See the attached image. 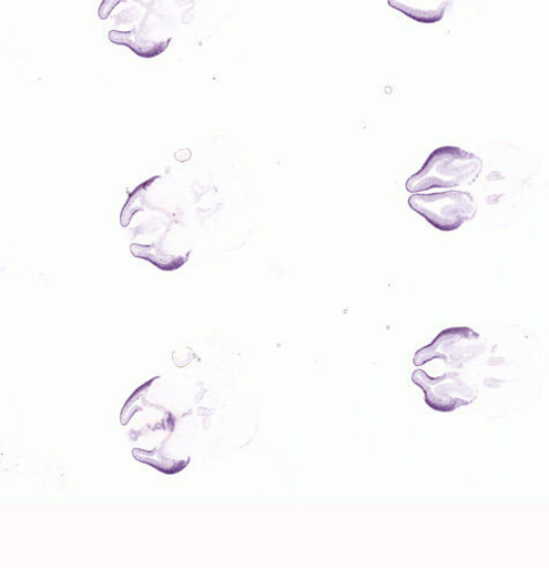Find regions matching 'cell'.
Instances as JSON below:
<instances>
[{
    "label": "cell",
    "mask_w": 549,
    "mask_h": 568,
    "mask_svg": "<svg viewBox=\"0 0 549 568\" xmlns=\"http://www.w3.org/2000/svg\"><path fill=\"white\" fill-rule=\"evenodd\" d=\"M479 334L468 327H455L443 332L435 343L419 351L415 365L420 366L431 359L440 358L459 368L479 354Z\"/></svg>",
    "instance_id": "cell-3"
},
{
    "label": "cell",
    "mask_w": 549,
    "mask_h": 568,
    "mask_svg": "<svg viewBox=\"0 0 549 568\" xmlns=\"http://www.w3.org/2000/svg\"><path fill=\"white\" fill-rule=\"evenodd\" d=\"M389 6L423 23H436L444 19L447 10L451 7L449 0H414V2H393Z\"/></svg>",
    "instance_id": "cell-5"
},
{
    "label": "cell",
    "mask_w": 549,
    "mask_h": 568,
    "mask_svg": "<svg viewBox=\"0 0 549 568\" xmlns=\"http://www.w3.org/2000/svg\"><path fill=\"white\" fill-rule=\"evenodd\" d=\"M413 381L425 392L429 407L439 412H453L476 400L478 390L468 385L458 374H447L433 379L423 371H417Z\"/></svg>",
    "instance_id": "cell-4"
},
{
    "label": "cell",
    "mask_w": 549,
    "mask_h": 568,
    "mask_svg": "<svg viewBox=\"0 0 549 568\" xmlns=\"http://www.w3.org/2000/svg\"><path fill=\"white\" fill-rule=\"evenodd\" d=\"M410 207L440 232H455L475 219L478 204L466 191H445L430 194H413Z\"/></svg>",
    "instance_id": "cell-2"
},
{
    "label": "cell",
    "mask_w": 549,
    "mask_h": 568,
    "mask_svg": "<svg viewBox=\"0 0 549 568\" xmlns=\"http://www.w3.org/2000/svg\"><path fill=\"white\" fill-rule=\"evenodd\" d=\"M482 172L481 159L457 146H444L426 160L417 174L411 176L406 187L409 192L430 189H453L471 186Z\"/></svg>",
    "instance_id": "cell-1"
},
{
    "label": "cell",
    "mask_w": 549,
    "mask_h": 568,
    "mask_svg": "<svg viewBox=\"0 0 549 568\" xmlns=\"http://www.w3.org/2000/svg\"><path fill=\"white\" fill-rule=\"evenodd\" d=\"M109 38L112 42L130 47L135 53L142 57H154L164 51L167 47L166 42H155L151 39L146 38V36H141L136 32H110Z\"/></svg>",
    "instance_id": "cell-6"
}]
</instances>
